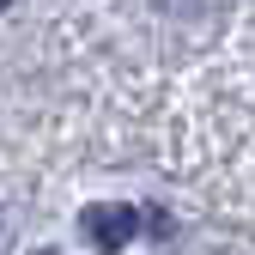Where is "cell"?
<instances>
[{"instance_id": "6da1fadb", "label": "cell", "mask_w": 255, "mask_h": 255, "mask_svg": "<svg viewBox=\"0 0 255 255\" xmlns=\"http://www.w3.org/2000/svg\"><path fill=\"white\" fill-rule=\"evenodd\" d=\"M140 225H146V213H140V207H128V201H98V207H85V213H79V231H85V243L98 249V255L128 249Z\"/></svg>"}, {"instance_id": "7a4b0ae2", "label": "cell", "mask_w": 255, "mask_h": 255, "mask_svg": "<svg viewBox=\"0 0 255 255\" xmlns=\"http://www.w3.org/2000/svg\"><path fill=\"white\" fill-rule=\"evenodd\" d=\"M0 6H6V0H0Z\"/></svg>"}]
</instances>
